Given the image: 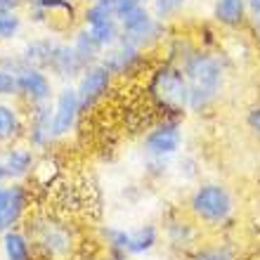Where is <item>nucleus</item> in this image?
I'll use <instances>...</instances> for the list:
<instances>
[{
    "label": "nucleus",
    "instance_id": "nucleus-1",
    "mask_svg": "<svg viewBox=\"0 0 260 260\" xmlns=\"http://www.w3.org/2000/svg\"><path fill=\"white\" fill-rule=\"evenodd\" d=\"M189 88V114L201 116L215 107L222 100L230 76V62L227 55L218 48H197L180 62Z\"/></svg>",
    "mask_w": 260,
    "mask_h": 260
},
{
    "label": "nucleus",
    "instance_id": "nucleus-2",
    "mask_svg": "<svg viewBox=\"0 0 260 260\" xmlns=\"http://www.w3.org/2000/svg\"><path fill=\"white\" fill-rule=\"evenodd\" d=\"M142 92L158 118L185 121L189 114V88L185 71L171 59H158L151 64V69L144 74Z\"/></svg>",
    "mask_w": 260,
    "mask_h": 260
},
{
    "label": "nucleus",
    "instance_id": "nucleus-3",
    "mask_svg": "<svg viewBox=\"0 0 260 260\" xmlns=\"http://www.w3.org/2000/svg\"><path fill=\"white\" fill-rule=\"evenodd\" d=\"M185 211L204 232H222L237 218V194L222 180H199L185 199Z\"/></svg>",
    "mask_w": 260,
    "mask_h": 260
},
{
    "label": "nucleus",
    "instance_id": "nucleus-4",
    "mask_svg": "<svg viewBox=\"0 0 260 260\" xmlns=\"http://www.w3.org/2000/svg\"><path fill=\"white\" fill-rule=\"evenodd\" d=\"M24 232L36 251V258L43 260H71L78 248L71 222L55 213H34L24 218Z\"/></svg>",
    "mask_w": 260,
    "mask_h": 260
},
{
    "label": "nucleus",
    "instance_id": "nucleus-5",
    "mask_svg": "<svg viewBox=\"0 0 260 260\" xmlns=\"http://www.w3.org/2000/svg\"><path fill=\"white\" fill-rule=\"evenodd\" d=\"M185 147V125L178 118H156L142 137V151L147 158V171L151 175H166L173 161Z\"/></svg>",
    "mask_w": 260,
    "mask_h": 260
},
{
    "label": "nucleus",
    "instance_id": "nucleus-6",
    "mask_svg": "<svg viewBox=\"0 0 260 260\" xmlns=\"http://www.w3.org/2000/svg\"><path fill=\"white\" fill-rule=\"evenodd\" d=\"M168 36H171V26L158 19L149 10V5H140L121 19V43H128L144 52L161 48L168 41Z\"/></svg>",
    "mask_w": 260,
    "mask_h": 260
},
{
    "label": "nucleus",
    "instance_id": "nucleus-7",
    "mask_svg": "<svg viewBox=\"0 0 260 260\" xmlns=\"http://www.w3.org/2000/svg\"><path fill=\"white\" fill-rule=\"evenodd\" d=\"M161 239L173 253L187 258L204 241V230L199 227L197 220L189 218L185 208H175L166 213L161 220Z\"/></svg>",
    "mask_w": 260,
    "mask_h": 260
},
{
    "label": "nucleus",
    "instance_id": "nucleus-8",
    "mask_svg": "<svg viewBox=\"0 0 260 260\" xmlns=\"http://www.w3.org/2000/svg\"><path fill=\"white\" fill-rule=\"evenodd\" d=\"M102 67L109 69V74L116 78V81H130V78H137L151 69V57L149 52H144L140 48H133L128 43L118 41L116 45H111L109 50L102 52V59H100Z\"/></svg>",
    "mask_w": 260,
    "mask_h": 260
},
{
    "label": "nucleus",
    "instance_id": "nucleus-9",
    "mask_svg": "<svg viewBox=\"0 0 260 260\" xmlns=\"http://www.w3.org/2000/svg\"><path fill=\"white\" fill-rule=\"evenodd\" d=\"M83 26L88 28L102 50H109L121 41V21L97 0H90L88 7L83 10Z\"/></svg>",
    "mask_w": 260,
    "mask_h": 260
},
{
    "label": "nucleus",
    "instance_id": "nucleus-10",
    "mask_svg": "<svg viewBox=\"0 0 260 260\" xmlns=\"http://www.w3.org/2000/svg\"><path fill=\"white\" fill-rule=\"evenodd\" d=\"M31 17L52 31H71L78 19V7L71 0H26Z\"/></svg>",
    "mask_w": 260,
    "mask_h": 260
},
{
    "label": "nucleus",
    "instance_id": "nucleus-11",
    "mask_svg": "<svg viewBox=\"0 0 260 260\" xmlns=\"http://www.w3.org/2000/svg\"><path fill=\"white\" fill-rule=\"evenodd\" d=\"M28 204H31L28 187L19 182L0 185V239L10 230H17V225L26 218Z\"/></svg>",
    "mask_w": 260,
    "mask_h": 260
},
{
    "label": "nucleus",
    "instance_id": "nucleus-12",
    "mask_svg": "<svg viewBox=\"0 0 260 260\" xmlns=\"http://www.w3.org/2000/svg\"><path fill=\"white\" fill-rule=\"evenodd\" d=\"M116 78L109 74V69L102 64H92L81 74L76 92H78V102H81V114L90 111L97 102H102L104 97L111 92Z\"/></svg>",
    "mask_w": 260,
    "mask_h": 260
},
{
    "label": "nucleus",
    "instance_id": "nucleus-13",
    "mask_svg": "<svg viewBox=\"0 0 260 260\" xmlns=\"http://www.w3.org/2000/svg\"><path fill=\"white\" fill-rule=\"evenodd\" d=\"M251 10L246 0H213L211 24L225 34H241L248 28Z\"/></svg>",
    "mask_w": 260,
    "mask_h": 260
},
{
    "label": "nucleus",
    "instance_id": "nucleus-14",
    "mask_svg": "<svg viewBox=\"0 0 260 260\" xmlns=\"http://www.w3.org/2000/svg\"><path fill=\"white\" fill-rule=\"evenodd\" d=\"M17 78H19V97L28 104V109L50 102V97H52V83H50L48 74L43 69L24 64L17 71Z\"/></svg>",
    "mask_w": 260,
    "mask_h": 260
},
{
    "label": "nucleus",
    "instance_id": "nucleus-15",
    "mask_svg": "<svg viewBox=\"0 0 260 260\" xmlns=\"http://www.w3.org/2000/svg\"><path fill=\"white\" fill-rule=\"evenodd\" d=\"M81 116V102H78V92L76 88L67 85L57 92L55 107H52V130L55 137H64L74 130L76 121Z\"/></svg>",
    "mask_w": 260,
    "mask_h": 260
},
{
    "label": "nucleus",
    "instance_id": "nucleus-16",
    "mask_svg": "<svg viewBox=\"0 0 260 260\" xmlns=\"http://www.w3.org/2000/svg\"><path fill=\"white\" fill-rule=\"evenodd\" d=\"M161 244V225L142 222L137 227L125 230V255H147Z\"/></svg>",
    "mask_w": 260,
    "mask_h": 260
},
{
    "label": "nucleus",
    "instance_id": "nucleus-17",
    "mask_svg": "<svg viewBox=\"0 0 260 260\" xmlns=\"http://www.w3.org/2000/svg\"><path fill=\"white\" fill-rule=\"evenodd\" d=\"M31 114H28V123H26V137L28 142L38 147V149H45L55 137V130H52V107L50 104H41V107H31Z\"/></svg>",
    "mask_w": 260,
    "mask_h": 260
},
{
    "label": "nucleus",
    "instance_id": "nucleus-18",
    "mask_svg": "<svg viewBox=\"0 0 260 260\" xmlns=\"http://www.w3.org/2000/svg\"><path fill=\"white\" fill-rule=\"evenodd\" d=\"M34 151L26 147H12L0 156V182H12L34 171Z\"/></svg>",
    "mask_w": 260,
    "mask_h": 260
},
{
    "label": "nucleus",
    "instance_id": "nucleus-19",
    "mask_svg": "<svg viewBox=\"0 0 260 260\" xmlns=\"http://www.w3.org/2000/svg\"><path fill=\"white\" fill-rule=\"evenodd\" d=\"M48 69L52 74L59 76V78H64V81H71V78H76V76H81L85 71V67H83V62L74 52V48L59 41H55V45H52Z\"/></svg>",
    "mask_w": 260,
    "mask_h": 260
},
{
    "label": "nucleus",
    "instance_id": "nucleus-20",
    "mask_svg": "<svg viewBox=\"0 0 260 260\" xmlns=\"http://www.w3.org/2000/svg\"><path fill=\"white\" fill-rule=\"evenodd\" d=\"M237 255L239 248L234 241L215 237V239H204L185 260H237Z\"/></svg>",
    "mask_w": 260,
    "mask_h": 260
},
{
    "label": "nucleus",
    "instance_id": "nucleus-21",
    "mask_svg": "<svg viewBox=\"0 0 260 260\" xmlns=\"http://www.w3.org/2000/svg\"><path fill=\"white\" fill-rule=\"evenodd\" d=\"M71 48H74V52L78 55V59L83 62V67H85V69L92 67V64H100V59H102V52H104V50L100 48V43H97L95 38L90 36V31L85 26H81L74 34Z\"/></svg>",
    "mask_w": 260,
    "mask_h": 260
},
{
    "label": "nucleus",
    "instance_id": "nucleus-22",
    "mask_svg": "<svg viewBox=\"0 0 260 260\" xmlns=\"http://www.w3.org/2000/svg\"><path fill=\"white\" fill-rule=\"evenodd\" d=\"M3 253L5 260H36V251L24 230H10L3 237Z\"/></svg>",
    "mask_w": 260,
    "mask_h": 260
},
{
    "label": "nucleus",
    "instance_id": "nucleus-23",
    "mask_svg": "<svg viewBox=\"0 0 260 260\" xmlns=\"http://www.w3.org/2000/svg\"><path fill=\"white\" fill-rule=\"evenodd\" d=\"M21 130H26V123L12 104L0 102V142H12L21 135Z\"/></svg>",
    "mask_w": 260,
    "mask_h": 260
},
{
    "label": "nucleus",
    "instance_id": "nucleus-24",
    "mask_svg": "<svg viewBox=\"0 0 260 260\" xmlns=\"http://www.w3.org/2000/svg\"><path fill=\"white\" fill-rule=\"evenodd\" d=\"M192 0H149V10L156 14L161 21L171 24L173 19H178L180 14L187 10Z\"/></svg>",
    "mask_w": 260,
    "mask_h": 260
},
{
    "label": "nucleus",
    "instance_id": "nucleus-25",
    "mask_svg": "<svg viewBox=\"0 0 260 260\" xmlns=\"http://www.w3.org/2000/svg\"><path fill=\"white\" fill-rule=\"evenodd\" d=\"M21 31L19 12H0V41H10Z\"/></svg>",
    "mask_w": 260,
    "mask_h": 260
},
{
    "label": "nucleus",
    "instance_id": "nucleus-26",
    "mask_svg": "<svg viewBox=\"0 0 260 260\" xmlns=\"http://www.w3.org/2000/svg\"><path fill=\"white\" fill-rule=\"evenodd\" d=\"M0 97H19V78L5 67H0Z\"/></svg>",
    "mask_w": 260,
    "mask_h": 260
},
{
    "label": "nucleus",
    "instance_id": "nucleus-27",
    "mask_svg": "<svg viewBox=\"0 0 260 260\" xmlns=\"http://www.w3.org/2000/svg\"><path fill=\"white\" fill-rule=\"evenodd\" d=\"M244 128L251 137L260 140V100L253 104H248L244 111Z\"/></svg>",
    "mask_w": 260,
    "mask_h": 260
},
{
    "label": "nucleus",
    "instance_id": "nucleus-28",
    "mask_svg": "<svg viewBox=\"0 0 260 260\" xmlns=\"http://www.w3.org/2000/svg\"><path fill=\"white\" fill-rule=\"evenodd\" d=\"M248 38H251V45H253L255 55H260V12L251 14V19H248V28H246Z\"/></svg>",
    "mask_w": 260,
    "mask_h": 260
},
{
    "label": "nucleus",
    "instance_id": "nucleus-29",
    "mask_svg": "<svg viewBox=\"0 0 260 260\" xmlns=\"http://www.w3.org/2000/svg\"><path fill=\"white\" fill-rule=\"evenodd\" d=\"M26 5V0H0V12H19V7Z\"/></svg>",
    "mask_w": 260,
    "mask_h": 260
},
{
    "label": "nucleus",
    "instance_id": "nucleus-30",
    "mask_svg": "<svg viewBox=\"0 0 260 260\" xmlns=\"http://www.w3.org/2000/svg\"><path fill=\"white\" fill-rule=\"evenodd\" d=\"M100 260H130V258H128V255H121V253H109V251H107V253H104Z\"/></svg>",
    "mask_w": 260,
    "mask_h": 260
},
{
    "label": "nucleus",
    "instance_id": "nucleus-31",
    "mask_svg": "<svg viewBox=\"0 0 260 260\" xmlns=\"http://www.w3.org/2000/svg\"><path fill=\"white\" fill-rule=\"evenodd\" d=\"M248 3V10H251V14L260 12V0H246Z\"/></svg>",
    "mask_w": 260,
    "mask_h": 260
},
{
    "label": "nucleus",
    "instance_id": "nucleus-32",
    "mask_svg": "<svg viewBox=\"0 0 260 260\" xmlns=\"http://www.w3.org/2000/svg\"><path fill=\"white\" fill-rule=\"evenodd\" d=\"M71 3H78V0H71Z\"/></svg>",
    "mask_w": 260,
    "mask_h": 260
}]
</instances>
